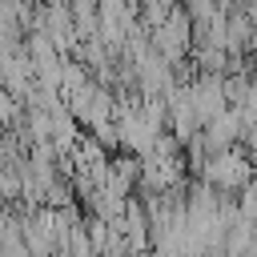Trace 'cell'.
Listing matches in <instances>:
<instances>
[{
    "mask_svg": "<svg viewBox=\"0 0 257 257\" xmlns=\"http://www.w3.org/2000/svg\"><path fill=\"white\" fill-rule=\"evenodd\" d=\"M201 173H205V185L213 193L233 197L253 181V157L241 149H225V153H213L209 161H201Z\"/></svg>",
    "mask_w": 257,
    "mask_h": 257,
    "instance_id": "6da1fadb",
    "label": "cell"
}]
</instances>
